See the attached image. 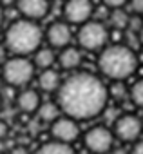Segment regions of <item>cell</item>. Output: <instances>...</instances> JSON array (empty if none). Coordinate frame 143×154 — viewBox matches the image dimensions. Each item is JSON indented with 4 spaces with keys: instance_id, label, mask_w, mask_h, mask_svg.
I'll list each match as a JSON object with an SVG mask.
<instances>
[{
    "instance_id": "29",
    "label": "cell",
    "mask_w": 143,
    "mask_h": 154,
    "mask_svg": "<svg viewBox=\"0 0 143 154\" xmlns=\"http://www.w3.org/2000/svg\"><path fill=\"white\" fill-rule=\"evenodd\" d=\"M0 109H2V98H0Z\"/></svg>"
},
{
    "instance_id": "28",
    "label": "cell",
    "mask_w": 143,
    "mask_h": 154,
    "mask_svg": "<svg viewBox=\"0 0 143 154\" xmlns=\"http://www.w3.org/2000/svg\"><path fill=\"white\" fill-rule=\"evenodd\" d=\"M2 26H4V9L0 6V31H2Z\"/></svg>"
},
{
    "instance_id": "18",
    "label": "cell",
    "mask_w": 143,
    "mask_h": 154,
    "mask_svg": "<svg viewBox=\"0 0 143 154\" xmlns=\"http://www.w3.org/2000/svg\"><path fill=\"white\" fill-rule=\"evenodd\" d=\"M35 154H75L73 147L67 143H60V141H47L42 147H38V150Z\"/></svg>"
},
{
    "instance_id": "27",
    "label": "cell",
    "mask_w": 143,
    "mask_h": 154,
    "mask_svg": "<svg viewBox=\"0 0 143 154\" xmlns=\"http://www.w3.org/2000/svg\"><path fill=\"white\" fill-rule=\"evenodd\" d=\"M136 38H138V44L139 45H143V26L139 27V31L136 33Z\"/></svg>"
},
{
    "instance_id": "1",
    "label": "cell",
    "mask_w": 143,
    "mask_h": 154,
    "mask_svg": "<svg viewBox=\"0 0 143 154\" xmlns=\"http://www.w3.org/2000/svg\"><path fill=\"white\" fill-rule=\"evenodd\" d=\"M56 103L62 114L76 122L93 120L109 103V87L96 74L78 71L69 74L56 91Z\"/></svg>"
},
{
    "instance_id": "15",
    "label": "cell",
    "mask_w": 143,
    "mask_h": 154,
    "mask_svg": "<svg viewBox=\"0 0 143 154\" xmlns=\"http://www.w3.org/2000/svg\"><path fill=\"white\" fill-rule=\"evenodd\" d=\"M54 62H56V53H54V49H51L49 45L36 49L35 54H33V63H35V67L40 69V71L51 69V67L54 65Z\"/></svg>"
},
{
    "instance_id": "20",
    "label": "cell",
    "mask_w": 143,
    "mask_h": 154,
    "mask_svg": "<svg viewBox=\"0 0 143 154\" xmlns=\"http://www.w3.org/2000/svg\"><path fill=\"white\" fill-rule=\"evenodd\" d=\"M129 93L123 85V82H112V85L109 87V98H114V100H123L127 98Z\"/></svg>"
},
{
    "instance_id": "6",
    "label": "cell",
    "mask_w": 143,
    "mask_h": 154,
    "mask_svg": "<svg viewBox=\"0 0 143 154\" xmlns=\"http://www.w3.org/2000/svg\"><path fill=\"white\" fill-rule=\"evenodd\" d=\"M114 132L105 125H94L84 134V145L93 154H109L114 149Z\"/></svg>"
},
{
    "instance_id": "17",
    "label": "cell",
    "mask_w": 143,
    "mask_h": 154,
    "mask_svg": "<svg viewBox=\"0 0 143 154\" xmlns=\"http://www.w3.org/2000/svg\"><path fill=\"white\" fill-rule=\"evenodd\" d=\"M107 22H109V26H111L112 29L127 31V29H129V22H130V13L125 11L123 8H121V9H109Z\"/></svg>"
},
{
    "instance_id": "16",
    "label": "cell",
    "mask_w": 143,
    "mask_h": 154,
    "mask_svg": "<svg viewBox=\"0 0 143 154\" xmlns=\"http://www.w3.org/2000/svg\"><path fill=\"white\" fill-rule=\"evenodd\" d=\"M35 114L38 116V120H40V122H44V123H49V125H51L56 118H60V116H62V111H60V107H58V103H56V102H42Z\"/></svg>"
},
{
    "instance_id": "22",
    "label": "cell",
    "mask_w": 143,
    "mask_h": 154,
    "mask_svg": "<svg viewBox=\"0 0 143 154\" xmlns=\"http://www.w3.org/2000/svg\"><path fill=\"white\" fill-rule=\"evenodd\" d=\"M129 6L132 15H138V17L143 15V0H129Z\"/></svg>"
},
{
    "instance_id": "3",
    "label": "cell",
    "mask_w": 143,
    "mask_h": 154,
    "mask_svg": "<svg viewBox=\"0 0 143 154\" xmlns=\"http://www.w3.org/2000/svg\"><path fill=\"white\" fill-rule=\"evenodd\" d=\"M44 29L38 22L18 18L8 26L4 33V45L11 56H29L42 47Z\"/></svg>"
},
{
    "instance_id": "21",
    "label": "cell",
    "mask_w": 143,
    "mask_h": 154,
    "mask_svg": "<svg viewBox=\"0 0 143 154\" xmlns=\"http://www.w3.org/2000/svg\"><path fill=\"white\" fill-rule=\"evenodd\" d=\"M102 4L107 9H121L129 4V0H102Z\"/></svg>"
},
{
    "instance_id": "9",
    "label": "cell",
    "mask_w": 143,
    "mask_h": 154,
    "mask_svg": "<svg viewBox=\"0 0 143 154\" xmlns=\"http://www.w3.org/2000/svg\"><path fill=\"white\" fill-rule=\"evenodd\" d=\"M51 136H53L54 141L71 145L80 138V125H78L76 120L62 114L60 118H56L51 123Z\"/></svg>"
},
{
    "instance_id": "11",
    "label": "cell",
    "mask_w": 143,
    "mask_h": 154,
    "mask_svg": "<svg viewBox=\"0 0 143 154\" xmlns=\"http://www.w3.org/2000/svg\"><path fill=\"white\" fill-rule=\"evenodd\" d=\"M15 6H17V11L20 13V18L33 20V22L45 18L51 9L49 0H17Z\"/></svg>"
},
{
    "instance_id": "4",
    "label": "cell",
    "mask_w": 143,
    "mask_h": 154,
    "mask_svg": "<svg viewBox=\"0 0 143 154\" xmlns=\"http://www.w3.org/2000/svg\"><path fill=\"white\" fill-rule=\"evenodd\" d=\"M0 69H2V80L9 87L17 89L27 87V84L35 78L36 71L33 60H29L27 56H9Z\"/></svg>"
},
{
    "instance_id": "7",
    "label": "cell",
    "mask_w": 143,
    "mask_h": 154,
    "mask_svg": "<svg viewBox=\"0 0 143 154\" xmlns=\"http://www.w3.org/2000/svg\"><path fill=\"white\" fill-rule=\"evenodd\" d=\"M62 15L63 22H67L69 26H82L93 18L94 4L93 0H63Z\"/></svg>"
},
{
    "instance_id": "5",
    "label": "cell",
    "mask_w": 143,
    "mask_h": 154,
    "mask_svg": "<svg viewBox=\"0 0 143 154\" xmlns=\"http://www.w3.org/2000/svg\"><path fill=\"white\" fill-rule=\"evenodd\" d=\"M78 47L84 51H102L109 42V27L102 20H89L78 26L76 33Z\"/></svg>"
},
{
    "instance_id": "13",
    "label": "cell",
    "mask_w": 143,
    "mask_h": 154,
    "mask_svg": "<svg viewBox=\"0 0 143 154\" xmlns=\"http://www.w3.org/2000/svg\"><path fill=\"white\" fill-rule=\"evenodd\" d=\"M40 103H42V100H40V94L36 89L24 87L17 94V107L26 114H35L36 109L40 107Z\"/></svg>"
},
{
    "instance_id": "19",
    "label": "cell",
    "mask_w": 143,
    "mask_h": 154,
    "mask_svg": "<svg viewBox=\"0 0 143 154\" xmlns=\"http://www.w3.org/2000/svg\"><path fill=\"white\" fill-rule=\"evenodd\" d=\"M129 98L132 100V103L136 107H143V78L132 84V87L129 91Z\"/></svg>"
},
{
    "instance_id": "12",
    "label": "cell",
    "mask_w": 143,
    "mask_h": 154,
    "mask_svg": "<svg viewBox=\"0 0 143 154\" xmlns=\"http://www.w3.org/2000/svg\"><path fill=\"white\" fill-rule=\"evenodd\" d=\"M82 49L80 47H73V45H67L63 49H60V53L56 54V62L63 71H76L82 65Z\"/></svg>"
},
{
    "instance_id": "8",
    "label": "cell",
    "mask_w": 143,
    "mask_h": 154,
    "mask_svg": "<svg viewBox=\"0 0 143 154\" xmlns=\"http://www.w3.org/2000/svg\"><path fill=\"white\" fill-rule=\"evenodd\" d=\"M114 138L125 143H136L143 132V120L136 114H121L112 125Z\"/></svg>"
},
{
    "instance_id": "23",
    "label": "cell",
    "mask_w": 143,
    "mask_h": 154,
    "mask_svg": "<svg viewBox=\"0 0 143 154\" xmlns=\"http://www.w3.org/2000/svg\"><path fill=\"white\" fill-rule=\"evenodd\" d=\"M8 54H9V53H8V49H6L4 42H0V67H2V65H4V62L9 58Z\"/></svg>"
},
{
    "instance_id": "26",
    "label": "cell",
    "mask_w": 143,
    "mask_h": 154,
    "mask_svg": "<svg viewBox=\"0 0 143 154\" xmlns=\"http://www.w3.org/2000/svg\"><path fill=\"white\" fill-rule=\"evenodd\" d=\"M130 154H143V140H138L130 150Z\"/></svg>"
},
{
    "instance_id": "14",
    "label": "cell",
    "mask_w": 143,
    "mask_h": 154,
    "mask_svg": "<svg viewBox=\"0 0 143 154\" xmlns=\"http://www.w3.org/2000/svg\"><path fill=\"white\" fill-rule=\"evenodd\" d=\"M36 84L40 87V91H44V93H56L58 87L62 85V76L53 67L51 69H44L36 76Z\"/></svg>"
},
{
    "instance_id": "24",
    "label": "cell",
    "mask_w": 143,
    "mask_h": 154,
    "mask_svg": "<svg viewBox=\"0 0 143 154\" xmlns=\"http://www.w3.org/2000/svg\"><path fill=\"white\" fill-rule=\"evenodd\" d=\"M8 154H29V150H27V147H24V145H15Z\"/></svg>"
},
{
    "instance_id": "2",
    "label": "cell",
    "mask_w": 143,
    "mask_h": 154,
    "mask_svg": "<svg viewBox=\"0 0 143 154\" xmlns=\"http://www.w3.org/2000/svg\"><path fill=\"white\" fill-rule=\"evenodd\" d=\"M98 69L105 78L112 82H123L136 72L138 54L127 44L105 45L98 54Z\"/></svg>"
},
{
    "instance_id": "25",
    "label": "cell",
    "mask_w": 143,
    "mask_h": 154,
    "mask_svg": "<svg viewBox=\"0 0 143 154\" xmlns=\"http://www.w3.org/2000/svg\"><path fill=\"white\" fill-rule=\"evenodd\" d=\"M8 132H9V125H8V122L0 120V140H4V138L8 136Z\"/></svg>"
},
{
    "instance_id": "10",
    "label": "cell",
    "mask_w": 143,
    "mask_h": 154,
    "mask_svg": "<svg viewBox=\"0 0 143 154\" xmlns=\"http://www.w3.org/2000/svg\"><path fill=\"white\" fill-rule=\"evenodd\" d=\"M71 38H73V31L71 26L63 20H56L53 24L47 26V29L44 31V40L47 42V45L51 49H63L67 45H71Z\"/></svg>"
}]
</instances>
